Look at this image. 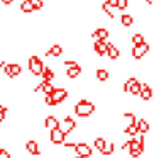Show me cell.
<instances>
[{"instance_id": "obj_1", "label": "cell", "mask_w": 154, "mask_h": 158, "mask_svg": "<svg viewBox=\"0 0 154 158\" xmlns=\"http://www.w3.org/2000/svg\"><path fill=\"white\" fill-rule=\"evenodd\" d=\"M144 148H146V143H144V136H134L132 139H129V155L132 158H139L140 155L144 153Z\"/></svg>"}, {"instance_id": "obj_2", "label": "cell", "mask_w": 154, "mask_h": 158, "mask_svg": "<svg viewBox=\"0 0 154 158\" xmlns=\"http://www.w3.org/2000/svg\"><path fill=\"white\" fill-rule=\"evenodd\" d=\"M93 112H95V104L93 102H90V100H86V99H81V100L76 102L75 114L78 117H88V116H92Z\"/></svg>"}, {"instance_id": "obj_3", "label": "cell", "mask_w": 154, "mask_h": 158, "mask_svg": "<svg viewBox=\"0 0 154 158\" xmlns=\"http://www.w3.org/2000/svg\"><path fill=\"white\" fill-rule=\"evenodd\" d=\"M42 70H44V63L41 61V58L39 56H31L29 58V72L34 77H39L42 73Z\"/></svg>"}, {"instance_id": "obj_4", "label": "cell", "mask_w": 154, "mask_h": 158, "mask_svg": "<svg viewBox=\"0 0 154 158\" xmlns=\"http://www.w3.org/2000/svg\"><path fill=\"white\" fill-rule=\"evenodd\" d=\"M122 90L124 92H129L130 95H139L140 94V82L137 78H129L122 85Z\"/></svg>"}, {"instance_id": "obj_5", "label": "cell", "mask_w": 154, "mask_h": 158, "mask_svg": "<svg viewBox=\"0 0 154 158\" xmlns=\"http://www.w3.org/2000/svg\"><path fill=\"white\" fill-rule=\"evenodd\" d=\"M90 156H92V148L86 143L75 144V158H90Z\"/></svg>"}, {"instance_id": "obj_6", "label": "cell", "mask_w": 154, "mask_h": 158, "mask_svg": "<svg viewBox=\"0 0 154 158\" xmlns=\"http://www.w3.org/2000/svg\"><path fill=\"white\" fill-rule=\"evenodd\" d=\"M75 127H76L75 119H71L69 116H66L63 121H59V127H58V129H59V131H61V133L66 136V134H68V133H71V131L75 129Z\"/></svg>"}, {"instance_id": "obj_7", "label": "cell", "mask_w": 154, "mask_h": 158, "mask_svg": "<svg viewBox=\"0 0 154 158\" xmlns=\"http://www.w3.org/2000/svg\"><path fill=\"white\" fill-rule=\"evenodd\" d=\"M4 72L9 78H15L22 73V68L19 63H9V65H4Z\"/></svg>"}, {"instance_id": "obj_8", "label": "cell", "mask_w": 154, "mask_h": 158, "mask_svg": "<svg viewBox=\"0 0 154 158\" xmlns=\"http://www.w3.org/2000/svg\"><path fill=\"white\" fill-rule=\"evenodd\" d=\"M51 97H53V100L56 102V106H58V104L65 102V100L68 99V90H66V89H63V87H56Z\"/></svg>"}, {"instance_id": "obj_9", "label": "cell", "mask_w": 154, "mask_h": 158, "mask_svg": "<svg viewBox=\"0 0 154 158\" xmlns=\"http://www.w3.org/2000/svg\"><path fill=\"white\" fill-rule=\"evenodd\" d=\"M147 51H149V44H147V43H142L140 46H134L132 48V58L134 60H140Z\"/></svg>"}, {"instance_id": "obj_10", "label": "cell", "mask_w": 154, "mask_h": 158, "mask_svg": "<svg viewBox=\"0 0 154 158\" xmlns=\"http://www.w3.org/2000/svg\"><path fill=\"white\" fill-rule=\"evenodd\" d=\"M49 139H51L53 144H63L65 143V134L56 127V129H53L51 133H49Z\"/></svg>"}, {"instance_id": "obj_11", "label": "cell", "mask_w": 154, "mask_h": 158, "mask_svg": "<svg viewBox=\"0 0 154 158\" xmlns=\"http://www.w3.org/2000/svg\"><path fill=\"white\" fill-rule=\"evenodd\" d=\"M107 48H109V43L107 41H95L93 43V49L98 56H105L107 55Z\"/></svg>"}, {"instance_id": "obj_12", "label": "cell", "mask_w": 154, "mask_h": 158, "mask_svg": "<svg viewBox=\"0 0 154 158\" xmlns=\"http://www.w3.org/2000/svg\"><path fill=\"white\" fill-rule=\"evenodd\" d=\"M44 127H48L49 131L59 127V119L56 116H46L44 117Z\"/></svg>"}, {"instance_id": "obj_13", "label": "cell", "mask_w": 154, "mask_h": 158, "mask_svg": "<svg viewBox=\"0 0 154 158\" xmlns=\"http://www.w3.org/2000/svg\"><path fill=\"white\" fill-rule=\"evenodd\" d=\"M26 150H27V153L34 155V156L41 155V151H39V146H38V141H36V139H29L27 143H26Z\"/></svg>"}, {"instance_id": "obj_14", "label": "cell", "mask_w": 154, "mask_h": 158, "mask_svg": "<svg viewBox=\"0 0 154 158\" xmlns=\"http://www.w3.org/2000/svg\"><path fill=\"white\" fill-rule=\"evenodd\" d=\"M140 99L142 100H149L151 97H152V89H151L147 83H140Z\"/></svg>"}, {"instance_id": "obj_15", "label": "cell", "mask_w": 154, "mask_h": 158, "mask_svg": "<svg viewBox=\"0 0 154 158\" xmlns=\"http://www.w3.org/2000/svg\"><path fill=\"white\" fill-rule=\"evenodd\" d=\"M93 38H95V41H107V38H109V31H107L105 27H98L95 29V32H93Z\"/></svg>"}, {"instance_id": "obj_16", "label": "cell", "mask_w": 154, "mask_h": 158, "mask_svg": "<svg viewBox=\"0 0 154 158\" xmlns=\"http://www.w3.org/2000/svg\"><path fill=\"white\" fill-rule=\"evenodd\" d=\"M44 55H46V56H53V58H58V56L63 55V48H61L59 44H53L51 49H49V51H46Z\"/></svg>"}, {"instance_id": "obj_17", "label": "cell", "mask_w": 154, "mask_h": 158, "mask_svg": "<svg viewBox=\"0 0 154 158\" xmlns=\"http://www.w3.org/2000/svg\"><path fill=\"white\" fill-rule=\"evenodd\" d=\"M41 77H42V82H49V83H51L53 80H54V72H53L49 66H44V70H42Z\"/></svg>"}, {"instance_id": "obj_18", "label": "cell", "mask_w": 154, "mask_h": 158, "mask_svg": "<svg viewBox=\"0 0 154 158\" xmlns=\"http://www.w3.org/2000/svg\"><path fill=\"white\" fill-rule=\"evenodd\" d=\"M107 55H109V58L110 60H117L120 56V51H119V48L117 46H113L112 43H109V48H107Z\"/></svg>"}, {"instance_id": "obj_19", "label": "cell", "mask_w": 154, "mask_h": 158, "mask_svg": "<svg viewBox=\"0 0 154 158\" xmlns=\"http://www.w3.org/2000/svg\"><path fill=\"white\" fill-rule=\"evenodd\" d=\"M54 89H56V87L53 85V83H49V82H41V92L44 94V97H46V95H53Z\"/></svg>"}, {"instance_id": "obj_20", "label": "cell", "mask_w": 154, "mask_h": 158, "mask_svg": "<svg viewBox=\"0 0 154 158\" xmlns=\"http://www.w3.org/2000/svg\"><path fill=\"white\" fill-rule=\"evenodd\" d=\"M137 131H139V134H146L149 133V123H147L146 119H139L137 121Z\"/></svg>"}, {"instance_id": "obj_21", "label": "cell", "mask_w": 154, "mask_h": 158, "mask_svg": "<svg viewBox=\"0 0 154 158\" xmlns=\"http://www.w3.org/2000/svg\"><path fill=\"white\" fill-rule=\"evenodd\" d=\"M120 22H122L124 27H130V26L134 24V17L130 14H122V17H120Z\"/></svg>"}, {"instance_id": "obj_22", "label": "cell", "mask_w": 154, "mask_h": 158, "mask_svg": "<svg viewBox=\"0 0 154 158\" xmlns=\"http://www.w3.org/2000/svg\"><path fill=\"white\" fill-rule=\"evenodd\" d=\"M105 144H107V139H105V138H95V139H93V146H95L97 148V150H98L100 151V153H102V150H103V148H105Z\"/></svg>"}, {"instance_id": "obj_23", "label": "cell", "mask_w": 154, "mask_h": 158, "mask_svg": "<svg viewBox=\"0 0 154 158\" xmlns=\"http://www.w3.org/2000/svg\"><path fill=\"white\" fill-rule=\"evenodd\" d=\"M95 77H97V80H100V82H107V80H109V72H107L105 68H98L97 73H95Z\"/></svg>"}, {"instance_id": "obj_24", "label": "cell", "mask_w": 154, "mask_h": 158, "mask_svg": "<svg viewBox=\"0 0 154 158\" xmlns=\"http://www.w3.org/2000/svg\"><path fill=\"white\" fill-rule=\"evenodd\" d=\"M113 150H115V144L110 141V143H107L105 148L102 150V155H103V156H110V155H113Z\"/></svg>"}, {"instance_id": "obj_25", "label": "cell", "mask_w": 154, "mask_h": 158, "mask_svg": "<svg viewBox=\"0 0 154 158\" xmlns=\"http://www.w3.org/2000/svg\"><path fill=\"white\" fill-rule=\"evenodd\" d=\"M21 10L24 12V14H31L34 9H32V5H31V2H29V0H24V2L21 4Z\"/></svg>"}, {"instance_id": "obj_26", "label": "cell", "mask_w": 154, "mask_h": 158, "mask_svg": "<svg viewBox=\"0 0 154 158\" xmlns=\"http://www.w3.org/2000/svg\"><path fill=\"white\" fill-rule=\"evenodd\" d=\"M142 43H146V41H144V36L142 34H134L132 36V44L134 46H140Z\"/></svg>"}, {"instance_id": "obj_27", "label": "cell", "mask_w": 154, "mask_h": 158, "mask_svg": "<svg viewBox=\"0 0 154 158\" xmlns=\"http://www.w3.org/2000/svg\"><path fill=\"white\" fill-rule=\"evenodd\" d=\"M29 2H31L34 10H41V9L44 7V2H42V0H29Z\"/></svg>"}, {"instance_id": "obj_28", "label": "cell", "mask_w": 154, "mask_h": 158, "mask_svg": "<svg viewBox=\"0 0 154 158\" xmlns=\"http://www.w3.org/2000/svg\"><path fill=\"white\" fill-rule=\"evenodd\" d=\"M102 9H103V12H105V14H107V15H109V17H110V19H113V12H112V10H110V7H109V5H107V2H103V5H102Z\"/></svg>"}, {"instance_id": "obj_29", "label": "cell", "mask_w": 154, "mask_h": 158, "mask_svg": "<svg viewBox=\"0 0 154 158\" xmlns=\"http://www.w3.org/2000/svg\"><path fill=\"white\" fill-rule=\"evenodd\" d=\"M119 2L120 0H107V5L110 9H119Z\"/></svg>"}, {"instance_id": "obj_30", "label": "cell", "mask_w": 154, "mask_h": 158, "mask_svg": "<svg viewBox=\"0 0 154 158\" xmlns=\"http://www.w3.org/2000/svg\"><path fill=\"white\" fill-rule=\"evenodd\" d=\"M44 104H46V106H56V102H54V100H53V97L51 95H46L44 97Z\"/></svg>"}, {"instance_id": "obj_31", "label": "cell", "mask_w": 154, "mask_h": 158, "mask_svg": "<svg viewBox=\"0 0 154 158\" xmlns=\"http://www.w3.org/2000/svg\"><path fill=\"white\" fill-rule=\"evenodd\" d=\"M127 5H129V0H120V2H119V9H120V10H125Z\"/></svg>"}, {"instance_id": "obj_32", "label": "cell", "mask_w": 154, "mask_h": 158, "mask_svg": "<svg viewBox=\"0 0 154 158\" xmlns=\"http://www.w3.org/2000/svg\"><path fill=\"white\" fill-rule=\"evenodd\" d=\"M0 158H10V153H9L7 150H2V153H0Z\"/></svg>"}, {"instance_id": "obj_33", "label": "cell", "mask_w": 154, "mask_h": 158, "mask_svg": "<svg viewBox=\"0 0 154 158\" xmlns=\"http://www.w3.org/2000/svg\"><path fill=\"white\" fill-rule=\"evenodd\" d=\"M5 117H7V110H2V112H0V123H4Z\"/></svg>"}, {"instance_id": "obj_34", "label": "cell", "mask_w": 154, "mask_h": 158, "mask_svg": "<svg viewBox=\"0 0 154 158\" xmlns=\"http://www.w3.org/2000/svg\"><path fill=\"white\" fill-rule=\"evenodd\" d=\"M0 2H4V4H5V5H10V4H12V2H14V0H0Z\"/></svg>"}, {"instance_id": "obj_35", "label": "cell", "mask_w": 154, "mask_h": 158, "mask_svg": "<svg viewBox=\"0 0 154 158\" xmlns=\"http://www.w3.org/2000/svg\"><path fill=\"white\" fill-rule=\"evenodd\" d=\"M4 65H5V63H4V60H2V58H0V70H2V68H4Z\"/></svg>"}, {"instance_id": "obj_36", "label": "cell", "mask_w": 154, "mask_h": 158, "mask_svg": "<svg viewBox=\"0 0 154 158\" xmlns=\"http://www.w3.org/2000/svg\"><path fill=\"white\" fill-rule=\"evenodd\" d=\"M2 110H7V109H5V106H4V104H0V112H2Z\"/></svg>"}, {"instance_id": "obj_37", "label": "cell", "mask_w": 154, "mask_h": 158, "mask_svg": "<svg viewBox=\"0 0 154 158\" xmlns=\"http://www.w3.org/2000/svg\"><path fill=\"white\" fill-rule=\"evenodd\" d=\"M146 2H147V4H152V2H154V0H146Z\"/></svg>"}, {"instance_id": "obj_38", "label": "cell", "mask_w": 154, "mask_h": 158, "mask_svg": "<svg viewBox=\"0 0 154 158\" xmlns=\"http://www.w3.org/2000/svg\"><path fill=\"white\" fill-rule=\"evenodd\" d=\"M2 150H4V148H2V146H0V153H2Z\"/></svg>"}]
</instances>
